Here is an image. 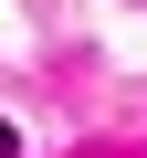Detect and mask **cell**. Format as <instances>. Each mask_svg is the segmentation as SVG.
Segmentation results:
<instances>
[{
	"label": "cell",
	"instance_id": "obj_1",
	"mask_svg": "<svg viewBox=\"0 0 147 158\" xmlns=\"http://www.w3.org/2000/svg\"><path fill=\"white\" fill-rule=\"evenodd\" d=\"M0 158H21V137H11V127H0Z\"/></svg>",
	"mask_w": 147,
	"mask_h": 158
}]
</instances>
